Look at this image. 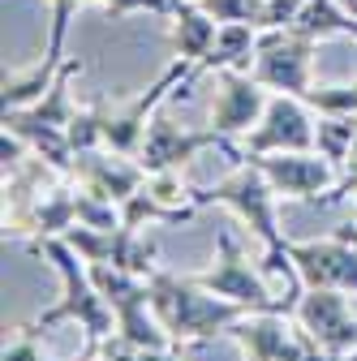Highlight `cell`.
Instances as JSON below:
<instances>
[{"mask_svg":"<svg viewBox=\"0 0 357 361\" xmlns=\"http://www.w3.org/2000/svg\"><path fill=\"white\" fill-rule=\"evenodd\" d=\"M30 250H35L39 258L52 262L56 280H61V297H56L48 310H43V314H35L26 327H35V331H52V327H61V323H73V327L86 336V348H82V353H95L104 340H112V331H116V314H112V305L104 301V293L95 288L86 258H82L65 237H48V241L30 245Z\"/></svg>","mask_w":357,"mask_h":361,"instance_id":"cell-1","label":"cell"},{"mask_svg":"<svg viewBox=\"0 0 357 361\" xmlns=\"http://www.w3.org/2000/svg\"><path fill=\"white\" fill-rule=\"evenodd\" d=\"M151 310H155V319L172 331L176 344L219 340L250 314V310H241V305H233L224 297H211L190 276H172V271H164V267L151 276Z\"/></svg>","mask_w":357,"mask_h":361,"instance_id":"cell-2","label":"cell"},{"mask_svg":"<svg viewBox=\"0 0 357 361\" xmlns=\"http://www.w3.org/2000/svg\"><path fill=\"white\" fill-rule=\"evenodd\" d=\"M229 207L246 228L262 241V254H280L289 250L284 233H280V219H276V207H280V194L272 190V180L262 176V168L254 159H241L224 180H215L211 190H198V207Z\"/></svg>","mask_w":357,"mask_h":361,"instance_id":"cell-3","label":"cell"},{"mask_svg":"<svg viewBox=\"0 0 357 361\" xmlns=\"http://www.w3.org/2000/svg\"><path fill=\"white\" fill-rule=\"evenodd\" d=\"M198 288H207L211 297H224L241 310H272V314H293L284 305V297L267 284L262 276V267L250 262V254L241 250V241L229 233V228H219L215 233V258L207 271H198V276H190Z\"/></svg>","mask_w":357,"mask_h":361,"instance_id":"cell-4","label":"cell"},{"mask_svg":"<svg viewBox=\"0 0 357 361\" xmlns=\"http://www.w3.org/2000/svg\"><path fill=\"white\" fill-rule=\"evenodd\" d=\"M202 151H224L233 164L246 159V147H233V138H224L219 129H186V125H176L172 116L155 112L151 125H147V138H143V168L147 172H181L186 164H194Z\"/></svg>","mask_w":357,"mask_h":361,"instance_id":"cell-5","label":"cell"},{"mask_svg":"<svg viewBox=\"0 0 357 361\" xmlns=\"http://www.w3.org/2000/svg\"><path fill=\"white\" fill-rule=\"evenodd\" d=\"M315 39H305L297 30H262L258 52L250 73L272 90V95H305L315 86Z\"/></svg>","mask_w":357,"mask_h":361,"instance_id":"cell-6","label":"cell"},{"mask_svg":"<svg viewBox=\"0 0 357 361\" xmlns=\"http://www.w3.org/2000/svg\"><path fill=\"white\" fill-rule=\"evenodd\" d=\"M262 168V176L272 180V190L284 202H310L319 207L323 194L340 180V168L327 164L319 151H276V155H246Z\"/></svg>","mask_w":357,"mask_h":361,"instance_id":"cell-7","label":"cell"},{"mask_svg":"<svg viewBox=\"0 0 357 361\" xmlns=\"http://www.w3.org/2000/svg\"><path fill=\"white\" fill-rule=\"evenodd\" d=\"M224 340L237 344L241 361H301L305 348L315 344L293 314H272V310H250Z\"/></svg>","mask_w":357,"mask_h":361,"instance_id":"cell-8","label":"cell"},{"mask_svg":"<svg viewBox=\"0 0 357 361\" xmlns=\"http://www.w3.org/2000/svg\"><path fill=\"white\" fill-rule=\"evenodd\" d=\"M315 108L301 95H272L262 121L246 133V155H276V151H315Z\"/></svg>","mask_w":357,"mask_h":361,"instance_id":"cell-9","label":"cell"},{"mask_svg":"<svg viewBox=\"0 0 357 361\" xmlns=\"http://www.w3.org/2000/svg\"><path fill=\"white\" fill-rule=\"evenodd\" d=\"M293 319L301 323V331L315 340L319 348L336 353V357H349L357 353V314L349 305V293H336V288H305Z\"/></svg>","mask_w":357,"mask_h":361,"instance_id":"cell-10","label":"cell"},{"mask_svg":"<svg viewBox=\"0 0 357 361\" xmlns=\"http://www.w3.org/2000/svg\"><path fill=\"white\" fill-rule=\"evenodd\" d=\"M267 99H272V90L250 69H219L215 99H211V129H219L224 138H246L262 121Z\"/></svg>","mask_w":357,"mask_h":361,"instance_id":"cell-11","label":"cell"},{"mask_svg":"<svg viewBox=\"0 0 357 361\" xmlns=\"http://www.w3.org/2000/svg\"><path fill=\"white\" fill-rule=\"evenodd\" d=\"M289 254L301 271L305 288H336L357 297V245L344 237H323V241H289Z\"/></svg>","mask_w":357,"mask_h":361,"instance_id":"cell-12","label":"cell"},{"mask_svg":"<svg viewBox=\"0 0 357 361\" xmlns=\"http://www.w3.org/2000/svg\"><path fill=\"white\" fill-rule=\"evenodd\" d=\"M73 180L86 190V194H95L104 202H125L129 194H138L147 185V168L138 155H121V151H86L73 159Z\"/></svg>","mask_w":357,"mask_h":361,"instance_id":"cell-13","label":"cell"},{"mask_svg":"<svg viewBox=\"0 0 357 361\" xmlns=\"http://www.w3.org/2000/svg\"><path fill=\"white\" fill-rule=\"evenodd\" d=\"M82 73V61L78 56H69L61 69H56V78H52V86L43 90V95L35 99V104H26V108H5V125L9 129H69V121H73V78Z\"/></svg>","mask_w":357,"mask_h":361,"instance_id":"cell-14","label":"cell"},{"mask_svg":"<svg viewBox=\"0 0 357 361\" xmlns=\"http://www.w3.org/2000/svg\"><path fill=\"white\" fill-rule=\"evenodd\" d=\"M164 30H168V48H172V56L202 69V61H207L211 48H215L219 22H215L211 13L198 9V0H186V5L176 9V13L164 18Z\"/></svg>","mask_w":357,"mask_h":361,"instance_id":"cell-15","label":"cell"},{"mask_svg":"<svg viewBox=\"0 0 357 361\" xmlns=\"http://www.w3.org/2000/svg\"><path fill=\"white\" fill-rule=\"evenodd\" d=\"M258 22H219V35H215V48L211 56L202 61V73H219V69H250L254 65V52H258Z\"/></svg>","mask_w":357,"mask_h":361,"instance_id":"cell-16","label":"cell"},{"mask_svg":"<svg viewBox=\"0 0 357 361\" xmlns=\"http://www.w3.org/2000/svg\"><path fill=\"white\" fill-rule=\"evenodd\" d=\"M99 262H112V267L129 271V276H155L159 271V245L151 237H143V228H125V224H116V228L108 233V254Z\"/></svg>","mask_w":357,"mask_h":361,"instance_id":"cell-17","label":"cell"},{"mask_svg":"<svg viewBox=\"0 0 357 361\" xmlns=\"http://www.w3.org/2000/svg\"><path fill=\"white\" fill-rule=\"evenodd\" d=\"M198 211H202V207H168V202H159V198L143 185L138 194H129V198L121 202V224H125V228H147V224L181 228V224H190Z\"/></svg>","mask_w":357,"mask_h":361,"instance_id":"cell-18","label":"cell"},{"mask_svg":"<svg viewBox=\"0 0 357 361\" xmlns=\"http://www.w3.org/2000/svg\"><path fill=\"white\" fill-rule=\"evenodd\" d=\"M353 142H357V116H319L315 121V151L327 164L344 168L353 155Z\"/></svg>","mask_w":357,"mask_h":361,"instance_id":"cell-19","label":"cell"},{"mask_svg":"<svg viewBox=\"0 0 357 361\" xmlns=\"http://www.w3.org/2000/svg\"><path fill=\"white\" fill-rule=\"evenodd\" d=\"M301 99L315 116H357V82H315Z\"/></svg>","mask_w":357,"mask_h":361,"instance_id":"cell-20","label":"cell"},{"mask_svg":"<svg viewBox=\"0 0 357 361\" xmlns=\"http://www.w3.org/2000/svg\"><path fill=\"white\" fill-rule=\"evenodd\" d=\"M340 22H344L340 0H310L289 30H297V35H305V39L323 43V39H336V35H340Z\"/></svg>","mask_w":357,"mask_h":361,"instance_id":"cell-21","label":"cell"},{"mask_svg":"<svg viewBox=\"0 0 357 361\" xmlns=\"http://www.w3.org/2000/svg\"><path fill=\"white\" fill-rule=\"evenodd\" d=\"M104 129H108V112H104V104L78 108L73 121H69V147H73V155L99 151V147H104Z\"/></svg>","mask_w":357,"mask_h":361,"instance_id":"cell-22","label":"cell"},{"mask_svg":"<svg viewBox=\"0 0 357 361\" xmlns=\"http://www.w3.org/2000/svg\"><path fill=\"white\" fill-rule=\"evenodd\" d=\"M86 5H95V9H104L108 18H133V13H155V18H168V13H176L186 5V0H86Z\"/></svg>","mask_w":357,"mask_h":361,"instance_id":"cell-23","label":"cell"},{"mask_svg":"<svg viewBox=\"0 0 357 361\" xmlns=\"http://www.w3.org/2000/svg\"><path fill=\"white\" fill-rule=\"evenodd\" d=\"M39 336L43 331H35V327H13V336L5 340V353H0V361H52L48 357V348L39 344Z\"/></svg>","mask_w":357,"mask_h":361,"instance_id":"cell-24","label":"cell"},{"mask_svg":"<svg viewBox=\"0 0 357 361\" xmlns=\"http://www.w3.org/2000/svg\"><path fill=\"white\" fill-rule=\"evenodd\" d=\"M310 5V0H267L258 9V30H284L297 22V13Z\"/></svg>","mask_w":357,"mask_h":361,"instance_id":"cell-25","label":"cell"},{"mask_svg":"<svg viewBox=\"0 0 357 361\" xmlns=\"http://www.w3.org/2000/svg\"><path fill=\"white\" fill-rule=\"evenodd\" d=\"M198 9L211 13L215 22H254L250 0H198Z\"/></svg>","mask_w":357,"mask_h":361,"instance_id":"cell-26","label":"cell"},{"mask_svg":"<svg viewBox=\"0 0 357 361\" xmlns=\"http://www.w3.org/2000/svg\"><path fill=\"white\" fill-rule=\"evenodd\" d=\"M301 361H344V357H336V353H327V348H319V344H310Z\"/></svg>","mask_w":357,"mask_h":361,"instance_id":"cell-27","label":"cell"},{"mask_svg":"<svg viewBox=\"0 0 357 361\" xmlns=\"http://www.w3.org/2000/svg\"><path fill=\"white\" fill-rule=\"evenodd\" d=\"M340 35H349V39H357V18H353V13H344V22H340Z\"/></svg>","mask_w":357,"mask_h":361,"instance_id":"cell-28","label":"cell"},{"mask_svg":"<svg viewBox=\"0 0 357 361\" xmlns=\"http://www.w3.org/2000/svg\"><path fill=\"white\" fill-rule=\"evenodd\" d=\"M336 237H344V241H353V245H357V224H340Z\"/></svg>","mask_w":357,"mask_h":361,"instance_id":"cell-29","label":"cell"},{"mask_svg":"<svg viewBox=\"0 0 357 361\" xmlns=\"http://www.w3.org/2000/svg\"><path fill=\"white\" fill-rule=\"evenodd\" d=\"M82 361H112V357H108V353H99V348H95V353H82Z\"/></svg>","mask_w":357,"mask_h":361,"instance_id":"cell-30","label":"cell"},{"mask_svg":"<svg viewBox=\"0 0 357 361\" xmlns=\"http://www.w3.org/2000/svg\"><path fill=\"white\" fill-rule=\"evenodd\" d=\"M340 9H344V13H353V18H357V0H340Z\"/></svg>","mask_w":357,"mask_h":361,"instance_id":"cell-31","label":"cell"},{"mask_svg":"<svg viewBox=\"0 0 357 361\" xmlns=\"http://www.w3.org/2000/svg\"><path fill=\"white\" fill-rule=\"evenodd\" d=\"M250 5H254V22H258V9H262V5H267V0H250Z\"/></svg>","mask_w":357,"mask_h":361,"instance_id":"cell-32","label":"cell"},{"mask_svg":"<svg viewBox=\"0 0 357 361\" xmlns=\"http://www.w3.org/2000/svg\"><path fill=\"white\" fill-rule=\"evenodd\" d=\"M353 224H357V198H353Z\"/></svg>","mask_w":357,"mask_h":361,"instance_id":"cell-33","label":"cell"}]
</instances>
